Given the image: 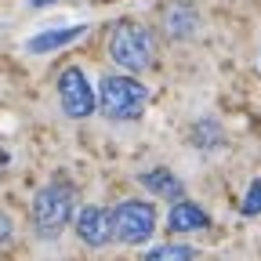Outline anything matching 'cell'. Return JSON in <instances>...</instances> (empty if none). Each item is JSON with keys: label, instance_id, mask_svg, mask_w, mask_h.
<instances>
[{"label": "cell", "instance_id": "2", "mask_svg": "<svg viewBox=\"0 0 261 261\" xmlns=\"http://www.w3.org/2000/svg\"><path fill=\"white\" fill-rule=\"evenodd\" d=\"M149 102L145 84L130 80V76H106L98 87V106L109 120H138Z\"/></svg>", "mask_w": 261, "mask_h": 261}, {"label": "cell", "instance_id": "3", "mask_svg": "<svg viewBox=\"0 0 261 261\" xmlns=\"http://www.w3.org/2000/svg\"><path fill=\"white\" fill-rule=\"evenodd\" d=\"M73 218V189L65 181H51L33 200V225L40 236H58Z\"/></svg>", "mask_w": 261, "mask_h": 261}, {"label": "cell", "instance_id": "10", "mask_svg": "<svg viewBox=\"0 0 261 261\" xmlns=\"http://www.w3.org/2000/svg\"><path fill=\"white\" fill-rule=\"evenodd\" d=\"M142 185H145L149 192H156V196H171V200H178V196H181V181H178L167 167H156V171L142 174Z\"/></svg>", "mask_w": 261, "mask_h": 261}, {"label": "cell", "instance_id": "9", "mask_svg": "<svg viewBox=\"0 0 261 261\" xmlns=\"http://www.w3.org/2000/svg\"><path fill=\"white\" fill-rule=\"evenodd\" d=\"M163 25H167L171 37L181 40V37H192V33H196V25H200V15H196L192 4H171L167 15H163Z\"/></svg>", "mask_w": 261, "mask_h": 261}, {"label": "cell", "instance_id": "7", "mask_svg": "<svg viewBox=\"0 0 261 261\" xmlns=\"http://www.w3.org/2000/svg\"><path fill=\"white\" fill-rule=\"evenodd\" d=\"M207 225H211L207 211L189 203V200H178L171 207V214H167V228H171V232H200V228H207Z\"/></svg>", "mask_w": 261, "mask_h": 261}, {"label": "cell", "instance_id": "5", "mask_svg": "<svg viewBox=\"0 0 261 261\" xmlns=\"http://www.w3.org/2000/svg\"><path fill=\"white\" fill-rule=\"evenodd\" d=\"M58 98H62V109L73 120H84V116L94 113V91H91L84 69H76V65L58 76Z\"/></svg>", "mask_w": 261, "mask_h": 261}, {"label": "cell", "instance_id": "8", "mask_svg": "<svg viewBox=\"0 0 261 261\" xmlns=\"http://www.w3.org/2000/svg\"><path fill=\"white\" fill-rule=\"evenodd\" d=\"M80 37H84V25H69V29H47V33H40V37H33V40L25 44V51H33V55H47V51H58V47H65V44L80 40Z\"/></svg>", "mask_w": 261, "mask_h": 261}, {"label": "cell", "instance_id": "14", "mask_svg": "<svg viewBox=\"0 0 261 261\" xmlns=\"http://www.w3.org/2000/svg\"><path fill=\"white\" fill-rule=\"evenodd\" d=\"M33 8H47V4H55V0H29Z\"/></svg>", "mask_w": 261, "mask_h": 261}, {"label": "cell", "instance_id": "12", "mask_svg": "<svg viewBox=\"0 0 261 261\" xmlns=\"http://www.w3.org/2000/svg\"><path fill=\"white\" fill-rule=\"evenodd\" d=\"M247 218H254V214H261V178L247 189V196H243V207H240Z\"/></svg>", "mask_w": 261, "mask_h": 261}, {"label": "cell", "instance_id": "13", "mask_svg": "<svg viewBox=\"0 0 261 261\" xmlns=\"http://www.w3.org/2000/svg\"><path fill=\"white\" fill-rule=\"evenodd\" d=\"M11 240V221H8V214H0V243H8Z\"/></svg>", "mask_w": 261, "mask_h": 261}, {"label": "cell", "instance_id": "6", "mask_svg": "<svg viewBox=\"0 0 261 261\" xmlns=\"http://www.w3.org/2000/svg\"><path fill=\"white\" fill-rule=\"evenodd\" d=\"M76 236L87 247H106L113 240V214L102 207H80L76 214Z\"/></svg>", "mask_w": 261, "mask_h": 261}, {"label": "cell", "instance_id": "11", "mask_svg": "<svg viewBox=\"0 0 261 261\" xmlns=\"http://www.w3.org/2000/svg\"><path fill=\"white\" fill-rule=\"evenodd\" d=\"M145 261H196V250L185 243H163V247H152Z\"/></svg>", "mask_w": 261, "mask_h": 261}, {"label": "cell", "instance_id": "1", "mask_svg": "<svg viewBox=\"0 0 261 261\" xmlns=\"http://www.w3.org/2000/svg\"><path fill=\"white\" fill-rule=\"evenodd\" d=\"M109 58L116 65H123V69L130 73H142L145 65L152 62V37H149V29L138 25V22H116L113 33H109Z\"/></svg>", "mask_w": 261, "mask_h": 261}, {"label": "cell", "instance_id": "4", "mask_svg": "<svg viewBox=\"0 0 261 261\" xmlns=\"http://www.w3.org/2000/svg\"><path fill=\"white\" fill-rule=\"evenodd\" d=\"M156 232V211L145 200H127L113 211V236L120 243H145Z\"/></svg>", "mask_w": 261, "mask_h": 261}]
</instances>
